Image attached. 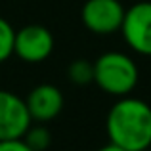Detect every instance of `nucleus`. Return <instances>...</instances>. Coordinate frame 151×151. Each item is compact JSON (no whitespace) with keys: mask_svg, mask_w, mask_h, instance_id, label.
I'll use <instances>...</instances> for the list:
<instances>
[{"mask_svg":"<svg viewBox=\"0 0 151 151\" xmlns=\"http://www.w3.org/2000/svg\"><path fill=\"white\" fill-rule=\"evenodd\" d=\"M105 126L111 144L128 151H145L151 145V105L122 96L109 109Z\"/></svg>","mask_w":151,"mask_h":151,"instance_id":"obj_1","label":"nucleus"},{"mask_svg":"<svg viewBox=\"0 0 151 151\" xmlns=\"http://www.w3.org/2000/svg\"><path fill=\"white\" fill-rule=\"evenodd\" d=\"M94 65V82L111 96H128L138 84V65L121 52H105Z\"/></svg>","mask_w":151,"mask_h":151,"instance_id":"obj_2","label":"nucleus"},{"mask_svg":"<svg viewBox=\"0 0 151 151\" xmlns=\"http://www.w3.org/2000/svg\"><path fill=\"white\" fill-rule=\"evenodd\" d=\"M126 8L121 0H86L81 17L88 31L96 35H111L121 31Z\"/></svg>","mask_w":151,"mask_h":151,"instance_id":"obj_3","label":"nucleus"},{"mask_svg":"<svg viewBox=\"0 0 151 151\" xmlns=\"http://www.w3.org/2000/svg\"><path fill=\"white\" fill-rule=\"evenodd\" d=\"M52 52H54V37L48 27L33 23L15 31L14 54L21 61L40 63L50 58Z\"/></svg>","mask_w":151,"mask_h":151,"instance_id":"obj_4","label":"nucleus"},{"mask_svg":"<svg viewBox=\"0 0 151 151\" xmlns=\"http://www.w3.org/2000/svg\"><path fill=\"white\" fill-rule=\"evenodd\" d=\"M122 37L126 44L142 55H151V2H138L124 12Z\"/></svg>","mask_w":151,"mask_h":151,"instance_id":"obj_5","label":"nucleus"},{"mask_svg":"<svg viewBox=\"0 0 151 151\" xmlns=\"http://www.w3.org/2000/svg\"><path fill=\"white\" fill-rule=\"evenodd\" d=\"M31 121L25 100L8 90H0V140L23 138L31 128Z\"/></svg>","mask_w":151,"mask_h":151,"instance_id":"obj_6","label":"nucleus"},{"mask_svg":"<svg viewBox=\"0 0 151 151\" xmlns=\"http://www.w3.org/2000/svg\"><path fill=\"white\" fill-rule=\"evenodd\" d=\"M27 109L33 121L48 122L54 121L63 109V94L54 84H38L27 96Z\"/></svg>","mask_w":151,"mask_h":151,"instance_id":"obj_7","label":"nucleus"},{"mask_svg":"<svg viewBox=\"0 0 151 151\" xmlns=\"http://www.w3.org/2000/svg\"><path fill=\"white\" fill-rule=\"evenodd\" d=\"M69 78L75 84H88L94 81V65L84 59H77L69 65Z\"/></svg>","mask_w":151,"mask_h":151,"instance_id":"obj_8","label":"nucleus"},{"mask_svg":"<svg viewBox=\"0 0 151 151\" xmlns=\"http://www.w3.org/2000/svg\"><path fill=\"white\" fill-rule=\"evenodd\" d=\"M14 38L15 31L4 17H0V63L12 58L14 54Z\"/></svg>","mask_w":151,"mask_h":151,"instance_id":"obj_9","label":"nucleus"},{"mask_svg":"<svg viewBox=\"0 0 151 151\" xmlns=\"http://www.w3.org/2000/svg\"><path fill=\"white\" fill-rule=\"evenodd\" d=\"M23 138L29 142V145L35 151H42L50 145V134L46 128H29Z\"/></svg>","mask_w":151,"mask_h":151,"instance_id":"obj_10","label":"nucleus"},{"mask_svg":"<svg viewBox=\"0 0 151 151\" xmlns=\"http://www.w3.org/2000/svg\"><path fill=\"white\" fill-rule=\"evenodd\" d=\"M0 151H35L25 138H12V140H0Z\"/></svg>","mask_w":151,"mask_h":151,"instance_id":"obj_11","label":"nucleus"},{"mask_svg":"<svg viewBox=\"0 0 151 151\" xmlns=\"http://www.w3.org/2000/svg\"><path fill=\"white\" fill-rule=\"evenodd\" d=\"M98 151H128V149H122V147H119V145H115V144H107V145H103V147H100Z\"/></svg>","mask_w":151,"mask_h":151,"instance_id":"obj_12","label":"nucleus"}]
</instances>
